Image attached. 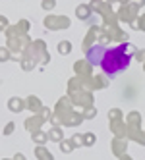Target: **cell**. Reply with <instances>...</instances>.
Segmentation results:
<instances>
[{
	"label": "cell",
	"mask_w": 145,
	"mask_h": 160,
	"mask_svg": "<svg viewBox=\"0 0 145 160\" xmlns=\"http://www.w3.org/2000/svg\"><path fill=\"white\" fill-rule=\"evenodd\" d=\"M87 62L93 66H101L106 75L114 77L128 70L132 62V47L130 44H118V47L106 48L103 44H95L87 50Z\"/></svg>",
	"instance_id": "1"
}]
</instances>
